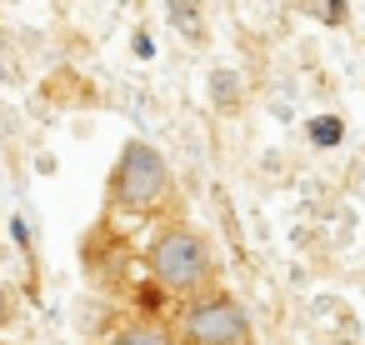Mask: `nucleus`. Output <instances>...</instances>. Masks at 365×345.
Listing matches in <instances>:
<instances>
[{
  "mask_svg": "<svg viewBox=\"0 0 365 345\" xmlns=\"http://www.w3.org/2000/svg\"><path fill=\"white\" fill-rule=\"evenodd\" d=\"M145 270H150V280L170 295V300H190V295H205L210 285H215V250H210V240L195 230V225H185V220H165L155 235H150V245H145Z\"/></svg>",
  "mask_w": 365,
  "mask_h": 345,
  "instance_id": "1",
  "label": "nucleus"
},
{
  "mask_svg": "<svg viewBox=\"0 0 365 345\" xmlns=\"http://www.w3.org/2000/svg\"><path fill=\"white\" fill-rule=\"evenodd\" d=\"M175 200V175L150 140H125L110 170V210L120 215H160Z\"/></svg>",
  "mask_w": 365,
  "mask_h": 345,
  "instance_id": "2",
  "label": "nucleus"
},
{
  "mask_svg": "<svg viewBox=\"0 0 365 345\" xmlns=\"http://www.w3.org/2000/svg\"><path fill=\"white\" fill-rule=\"evenodd\" d=\"M175 345H255V325H250V310L210 285L205 295H190L180 300V315H175Z\"/></svg>",
  "mask_w": 365,
  "mask_h": 345,
  "instance_id": "3",
  "label": "nucleus"
},
{
  "mask_svg": "<svg viewBox=\"0 0 365 345\" xmlns=\"http://www.w3.org/2000/svg\"><path fill=\"white\" fill-rule=\"evenodd\" d=\"M106 345H175V330L165 325V320H150V315H140V320H130V325H120Z\"/></svg>",
  "mask_w": 365,
  "mask_h": 345,
  "instance_id": "4",
  "label": "nucleus"
},
{
  "mask_svg": "<svg viewBox=\"0 0 365 345\" xmlns=\"http://www.w3.org/2000/svg\"><path fill=\"white\" fill-rule=\"evenodd\" d=\"M305 130H310V140H315L320 150H335V145L345 140V125H340L335 115H315V120H310Z\"/></svg>",
  "mask_w": 365,
  "mask_h": 345,
  "instance_id": "5",
  "label": "nucleus"
},
{
  "mask_svg": "<svg viewBox=\"0 0 365 345\" xmlns=\"http://www.w3.org/2000/svg\"><path fill=\"white\" fill-rule=\"evenodd\" d=\"M170 16L185 26V36H200V16L190 11V0H170Z\"/></svg>",
  "mask_w": 365,
  "mask_h": 345,
  "instance_id": "6",
  "label": "nucleus"
},
{
  "mask_svg": "<svg viewBox=\"0 0 365 345\" xmlns=\"http://www.w3.org/2000/svg\"><path fill=\"white\" fill-rule=\"evenodd\" d=\"M210 96H215L220 105H230V101H235V81H230V71H215V81H210Z\"/></svg>",
  "mask_w": 365,
  "mask_h": 345,
  "instance_id": "7",
  "label": "nucleus"
},
{
  "mask_svg": "<svg viewBox=\"0 0 365 345\" xmlns=\"http://www.w3.org/2000/svg\"><path fill=\"white\" fill-rule=\"evenodd\" d=\"M11 320H16V295H11V290H0V330H6Z\"/></svg>",
  "mask_w": 365,
  "mask_h": 345,
  "instance_id": "8",
  "label": "nucleus"
},
{
  "mask_svg": "<svg viewBox=\"0 0 365 345\" xmlns=\"http://www.w3.org/2000/svg\"><path fill=\"white\" fill-rule=\"evenodd\" d=\"M11 235H16V245H31V225H26V220H21V215H16V220H11Z\"/></svg>",
  "mask_w": 365,
  "mask_h": 345,
  "instance_id": "9",
  "label": "nucleus"
},
{
  "mask_svg": "<svg viewBox=\"0 0 365 345\" xmlns=\"http://www.w3.org/2000/svg\"><path fill=\"white\" fill-rule=\"evenodd\" d=\"M135 56L150 61V56H155V41H150V36H135Z\"/></svg>",
  "mask_w": 365,
  "mask_h": 345,
  "instance_id": "10",
  "label": "nucleus"
},
{
  "mask_svg": "<svg viewBox=\"0 0 365 345\" xmlns=\"http://www.w3.org/2000/svg\"><path fill=\"white\" fill-rule=\"evenodd\" d=\"M325 16L340 26V21H345V0H325Z\"/></svg>",
  "mask_w": 365,
  "mask_h": 345,
  "instance_id": "11",
  "label": "nucleus"
},
{
  "mask_svg": "<svg viewBox=\"0 0 365 345\" xmlns=\"http://www.w3.org/2000/svg\"><path fill=\"white\" fill-rule=\"evenodd\" d=\"M0 76H6V56H0Z\"/></svg>",
  "mask_w": 365,
  "mask_h": 345,
  "instance_id": "12",
  "label": "nucleus"
}]
</instances>
